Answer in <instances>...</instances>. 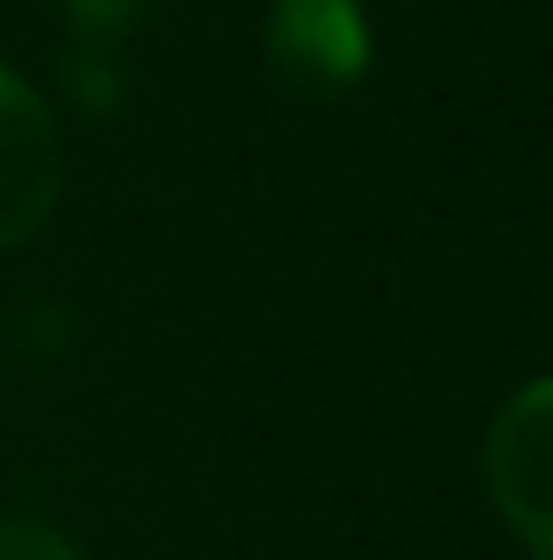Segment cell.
<instances>
[{
    "mask_svg": "<svg viewBox=\"0 0 553 560\" xmlns=\"http://www.w3.org/2000/svg\"><path fill=\"white\" fill-rule=\"evenodd\" d=\"M483 482L532 560H553V376L518 383L483 433Z\"/></svg>",
    "mask_w": 553,
    "mask_h": 560,
    "instance_id": "1",
    "label": "cell"
},
{
    "mask_svg": "<svg viewBox=\"0 0 553 560\" xmlns=\"http://www.w3.org/2000/svg\"><path fill=\"white\" fill-rule=\"evenodd\" d=\"M64 199V136L57 114L14 65H0V256L36 242Z\"/></svg>",
    "mask_w": 553,
    "mask_h": 560,
    "instance_id": "2",
    "label": "cell"
},
{
    "mask_svg": "<svg viewBox=\"0 0 553 560\" xmlns=\"http://www.w3.org/2000/svg\"><path fill=\"white\" fill-rule=\"evenodd\" d=\"M369 14L362 0H276L263 22V57L298 100H341L369 71Z\"/></svg>",
    "mask_w": 553,
    "mask_h": 560,
    "instance_id": "3",
    "label": "cell"
},
{
    "mask_svg": "<svg viewBox=\"0 0 553 560\" xmlns=\"http://www.w3.org/2000/svg\"><path fill=\"white\" fill-rule=\"evenodd\" d=\"M0 560H85V553L50 518H0Z\"/></svg>",
    "mask_w": 553,
    "mask_h": 560,
    "instance_id": "4",
    "label": "cell"
},
{
    "mask_svg": "<svg viewBox=\"0 0 553 560\" xmlns=\"http://www.w3.org/2000/svg\"><path fill=\"white\" fill-rule=\"evenodd\" d=\"M64 8H71V22H79V36H121L150 0H64Z\"/></svg>",
    "mask_w": 553,
    "mask_h": 560,
    "instance_id": "5",
    "label": "cell"
}]
</instances>
